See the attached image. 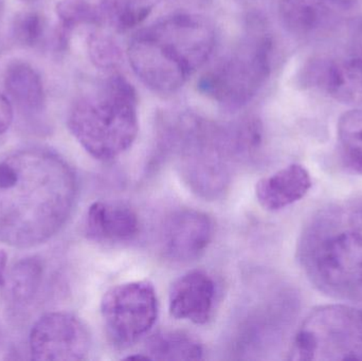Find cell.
<instances>
[{"label": "cell", "mask_w": 362, "mask_h": 361, "mask_svg": "<svg viewBox=\"0 0 362 361\" xmlns=\"http://www.w3.org/2000/svg\"><path fill=\"white\" fill-rule=\"evenodd\" d=\"M352 10L350 0H280L279 14L293 35L320 38L335 31Z\"/></svg>", "instance_id": "cell-10"}, {"label": "cell", "mask_w": 362, "mask_h": 361, "mask_svg": "<svg viewBox=\"0 0 362 361\" xmlns=\"http://www.w3.org/2000/svg\"><path fill=\"white\" fill-rule=\"evenodd\" d=\"M144 360H199L204 350L197 339L180 331H165L146 341Z\"/></svg>", "instance_id": "cell-17"}, {"label": "cell", "mask_w": 362, "mask_h": 361, "mask_svg": "<svg viewBox=\"0 0 362 361\" xmlns=\"http://www.w3.org/2000/svg\"><path fill=\"white\" fill-rule=\"evenodd\" d=\"M288 360H362V313L344 304L310 312L298 330Z\"/></svg>", "instance_id": "cell-7"}, {"label": "cell", "mask_w": 362, "mask_h": 361, "mask_svg": "<svg viewBox=\"0 0 362 361\" xmlns=\"http://www.w3.org/2000/svg\"><path fill=\"white\" fill-rule=\"evenodd\" d=\"M177 141L180 174L189 188L210 201L226 192L230 163L236 158L230 127L187 117L180 123Z\"/></svg>", "instance_id": "cell-5"}, {"label": "cell", "mask_w": 362, "mask_h": 361, "mask_svg": "<svg viewBox=\"0 0 362 361\" xmlns=\"http://www.w3.org/2000/svg\"><path fill=\"white\" fill-rule=\"evenodd\" d=\"M57 15L64 33L81 25H91L102 21L100 6L90 0H61L57 4Z\"/></svg>", "instance_id": "cell-20"}, {"label": "cell", "mask_w": 362, "mask_h": 361, "mask_svg": "<svg viewBox=\"0 0 362 361\" xmlns=\"http://www.w3.org/2000/svg\"><path fill=\"white\" fill-rule=\"evenodd\" d=\"M89 57L100 68H115L121 61V51L114 40L103 34H93L88 40Z\"/></svg>", "instance_id": "cell-23"}, {"label": "cell", "mask_w": 362, "mask_h": 361, "mask_svg": "<svg viewBox=\"0 0 362 361\" xmlns=\"http://www.w3.org/2000/svg\"><path fill=\"white\" fill-rule=\"evenodd\" d=\"M68 127L93 158L110 161L120 156L133 146L139 131L133 85L119 74L110 76L99 93L72 106Z\"/></svg>", "instance_id": "cell-4"}, {"label": "cell", "mask_w": 362, "mask_h": 361, "mask_svg": "<svg viewBox=\"0 0 362 361\" xmlns=\"http://www.w3.org/2000/svg\"><path fill=\"white\" fill-rule=\"evenodd\" d=\"M312 188V178L305 167L291 165L259 180L255 195L267 211H279L301 201Z\"/></svg>", "instance_id": "cell-14"}, {"label": "cell", "mask_w": 362, "mask_h": 361, "mask_svg": "<svg viewBox=\"0 0 362 361\" xmlns=\"http://www.w3.org/2000/svg\"><path fill=\"white\" fill-rule=\"evenodd\" d=\"M313 78L329 97L355 108H362V53L325 63Z\"/></svg>", "instance_id": "cell-15"}, {"label": "cell", "mask_w": 362, "mask_h": 361, "mask_svg": "<svg viewBox=\"0 0 362 361\" xmlns=\"http://www.w3.org/2000/svg\"><path fill=\"white\" fill-rule=\"evenodd\" d=\"M46 32V20L40 13L27 11L17 15L13 25V34L19 44L34 47L42 42Z\"/></svg>", "instance_id": "cell-22"}, {"label": "cell", "mask_w": 362, "mask_h": 361, "mask_svg": "<svg viewBox=\"0 0 362 361\" xmlns=\"http://www.w3.org/2000/svg\"><path fill=\"white\" fill-rule=\"evenodd\" d=\"M213 237V223L206 214L193 209L178 210L165 220L161 247L165 258L178 263L197 260Z\"/></svg>", "instance_id": "cell-11"}, {"label": "cell", "mask_w": 362, "mask_h": 361, "mask_svg": "<svg viewBox=\"0 0 362 361\" xmlns=\"http://www.w3.org/2000/svg\"><path fill=\"white\" fill-rule=\"evenodd\" d=\"M6 266V254L4 250L0 249V284L4 281V271Z\"/></svg>", "instance_id": "cell-25"}, {"label": "cell", "mask_w": 362, "mask_h": 361, "mask_svg": "<svg viewBox=\"0 0 362 361\" xmlns=\"http://www.w3.org/2000/svg\"><path fill=\"white\" fill-rule=\"evenodd\" d=\"M78 180L65 159L42 148L0 158V243L30 248L59 232L74 210Z\"/></svg>", "instance_id": "cell-1"}, {"label": "cell", "mask_w": 362, "mask_h": 361, "mask_svg": "<svg viewBox=\"0 0 362 361\" xmlns=\"http://www.w3.org/2000/svg\"><path fill=\"white\" fill-rule=\"evenodd\" d=\"M30 353L38 361H76L90 351V334L71 314L55 312L36 321L30 334Z\"/></svg>", "instance_id": "cell-9"}, {"label": "cell", "mask_w": 362, "mask_h": 361, "mask_svg": "<svg viewBox=\"0 0 362 361\" xmlns=\"http://www.w3.org/2000/svg\"><path fill=\"white\" fill-rule=\"evenodd\" d=\"M274 42L257 33L240 42L198 82L200 93L229 108L246 105L272 73Z\"/></svg>", "instance_id": "cell-6"}, {"label": "cell", "mask_w": 362, "mask_h": 361, "mask_svg": "<svg viewBox=\"0 0 362 361\" xmlns=\"http://www.w3.org/2000/svg\"><path fill=\"white\" fill-rule=\"evenodd\" d=\"M0 337H1V333H0Z\"/></svg>", "instance_id": "cell-27"}, {"label": "cell", "mask_w": 362, "mask_h": 361, "mask_svg": "<svg viewBox=\"0 0 362 361\" xmlns=\"http://www.w3.org/2000/svg\"><path fill=\"white\" fill-rule=\"evenodd\" d=\"M44 276L42 262L36 258L19 261L8 278V294L14 302H30L37 294Z\"/></svg>", "instance_id": "cell-19"}, {"label": "cell", "mask_w": 362, "mask_h": 361, "mask_svg": "<svg viewBox=\"0 0 362 361\" xmlns=\"http://www.w3.org/2000/svg\"><path fill=\"white\" fill-rule=\"evenodd\" d=\"M297 258L308 281L325 296L362 302V201L317 211L300 235Z\"/></svg>", "instance_id": "cell-2"}, {"label": "cell", "mask_w": 362, "mask_h": 361, "mask_svg": "<svg viewBox=\"0 0 362 361\" xmlns=\"http://www.w3.org/2000/svg\"><path fill=\"white\" fill-rule=\"evenodd\" d=\"M102 19H110L120 30L131 29L140 25L150 15L152 8L137 6L129 0H103L101 6Z\"/></svg>", "instance_id": "cell-21"}, {"label": "cell", "mask_w": 362, "mask_h": 361, "mask_svg": "<svg viewBox=\"0 0 362 361\" xmlns=\"http://www.w3.org/2000/svg\"><path fill=\"white\" fill-rule=\"evenodd\" d=\"M101 316L110 343L119 349L131 347L156 322L158 301L154 286L148 281L114 286L102 298Z\"/></svg>", "instance_id": "cell-8"}, {"label": "cell", "mask_w": 362, "mask_h": 361, "mask_svg": "<svg viewBox=\"0 0 362 361\" xmlns=\"http://www.w3.org/2000/svg\"><path fill=\"white\" fill-rule=\"evenodd\" d=\"M139 231V218L127 206L98 201L87 212L85 232L97 243H127L135 239Z\"/></svg>", "instance_id": "cell-13"}, {"label": "cell", "mask_w": 362, "mask_h": 361, "mask_svg": "<svg viewBox=\"0 0 362 361\" xmlns=\"http://www.w3.org/2000/svg\"><path fill=\"white\" fill-rule=\"evenodd\" d=\"M4 85L8 97L28 116H36L44 112L46 91L38 72L25 61H16L6 67Z\"/></svg>", "instance_id": "cell-16"}, {"label": "cell", "mask_w": 362, "mask_h": 361, "mask_svg": "<svg viewBox=\"0 0 362 361\" xmlns=\"http://www.w3.org/2000/svg\"><path fill=\"white\" fill-rule=\"evenodd\" d=\"M214 28L204 17L175 14L138 32L129 47L134 72L158 93H173L214 50Z\"/></svg>", "instance_id": "cell-3"}, {"label": "cell", "mask_w": 362, "mask_h": 361, "mask_svg": "<svg viewBox=\"0 0 362 361\" xmlns=\"http://www.w3.org/2000/svg\"><path fill=\"white\" fill-rule=\"evenodd\" d=\"M215 301V284L202 271H192L172 285L169 309L172 317L204 324L212 315Z\"/></svg>", "instance_id": "cell-12"}, {"label": "cell", "mask_w": 362, "mask_h": 361, "mask_svg": "<svg viewBox=\"0 0 362 361\" xmlns=\"http://www.w3.org/2000/svg\"><path fill=\"white\" fill-rule=\"evenodd\" d=\"M23 2H25V4H33V2L38 1V0H21Z\"/></svg>", "instance_id": "cell-26"}, {"label": "cell", "mask_w": 362, "mask_h": 361, "mask_svg": "<svg viewBox=\"0 0 362 361\" xmlns=\"http://www.w3.org/2000/svg\"><path fill=\"white\" fill-rule=\"evenodd\" d=\"M14 112L8 97L0 90V136L4 135L13 122Z\"/></svg>", "instance_id": "cell-24"}, {"label": "cell", "mask_w": 362, "mask_h": 361, "mask_svg": "<svg viewBox=\"0 0 362 361\" xmlns=\"http://www.w3.org/2000/svg\"><path fill=\"white\" fill-rule=\"evenodd\" d=\"M337 133L344 165L362 175V108H353L342 114L338 120Z\"/></svg>", "instance_id": "cell-18"}]
</instances>
